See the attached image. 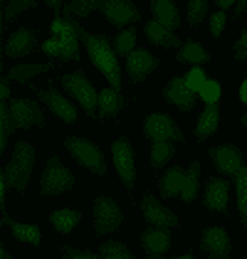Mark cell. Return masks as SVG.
<instances>
[{
    "label": "cell",
    "instance_id": "obj_19",
    "mask_svg": "<svg viewBox=\"0 0 247 259\" xmlns=\"http://www.w3.org/2000/svg\"><path fill=\"white\" fill-rule=\"evenodd\" d=\"M141 244H144V249L151 254V257H161V254H166L168 247H171V232H168V227L146 230L144 235H141Z\"/></svg>",
    "mask_w": 247,
    "mask_h": 259
},
{
    "label": "cell",
    "instance_id": "obj_29",
    "mask_svg": "<svg viewBox=\"0 0 247 259\" xmlns=\"http://www.w3.org/2000/svg\"><path fill=\"white\" fill-rule=\"evenodd\" d=\"M235 190H237V207H240V218H242V225L247 227V168L245 165L235 173Z\"/></svg>",
    "mask_w": 247,
    "mask_h": 259
},
{
    "label": "cell",
    "instance_id": "obj_11",
    "mask_svg": "<svg viewBox=\"0 0 247 259\" xmlns=\"http://www.w3.org/2000/svg\"><path fill=\"white\" fill-rule=\"evenodd\" d=\"M210 158L215 163V168L223 173V176H232L235 178V173L242 168V153H240V148L237 146H215V148H210Z\"/></svg>",
    "mask_w": 247,
    "mask_h": 259
},
{
    "label": "cell",
    "instance_id": "obj_12",
    "mask_svg": "<svg viewBox=\"0 0 247 259\" xmlns=\"http://www.w3.org/2000/svg\"><path fill=\"white\" fill-rule=\"evenodd\" d=\"M163 97H166V101L176 104L181 111H190L195 106V92L188 87L185 77H173V79L168 81L163 89Z\"/></svg>",
    "mask_w": 247,
    "mask_h": 259
},
{
    "label": "cell",
    "instance_id": "obj_16",
    "mask_svg": "<svg viewBox=\"0 0 247 259\" xmlns=\"http://www.w3.org/2000/svg\"><path fill=\"white\" fill-rule=\"evenodd\" d=\"M227 193L230 183L223 178H210L205 185V207L215 212H227Z\"/></svg>",
    "mask_w": 247,
    "mask_h": 259
},
{
    "label": "cell",
    "instance_id": "obj_14",
    "mask_svg": "<svg viewBox=\"0 0 247 259\" xmlns=\"http://www.w3.org/2000/svg\"><path fill=\"white\" fill-rule=\"evenodd\" d=\"M141 210H144V218L153 225V227H178V218L168 210V207H163L158 200H153L151 195H146L144 200H141Z\"/></svg>",
    "mask_w": 247,
    "mask_h": 259
},
{
    "label": "cell",
    "instance_id": "obj_25",
    "mask_svg": "<svg viewBox=\"0 0 247 259\" xmlns=\"http://www.w3.org/2000/svg\"><path fill=\"white\" fill-rule=\"evenodd\" d=\"M176 60L181 62V64H193V67H200V64L210 62V55H208V52L200 47V45H198V42H185L183 47H181V52L176 55Z\"/></svg>",
    "mask_w": 247,
    "mask_h": 259
},
{
    "label": "cell",
    "instance_id": "obj_40",
    "mask_svg": "<svg viewBox=\"0 0 247 259\" xmlns=\"http://www.w3.org/2000/svg\"><path fill=\"white\" fill-rule=\"evenodd\" d=\"M42 50L50 55V57H60V52H62V40L57 37V35H52L47 42H42Z\"/></svg>",
    "mask_w": 247,
    "mask_h": 259
},
{
    "label": "cell",
    "instance_id": "obj_26",
    "mask_svg": "<svg viewBox=\"0 0 247 259\" xmlns=\"http://www.w3.org/2000/svg\"><path fill=\"white\" fill-rule=\"evenodd\" d=\"M50 220H52V225L60 230V232H72L77 225H79V220H82V215L77 212V210H69V207H64V210H55L52 215H50Z\"/></svg>",
    "mask_w": 247,
    "mask_h": 259
},
{
    "label": "cell",
    "instance_id": "obj_6",
    "mask_svg": "<svg viewBox=\"0 0 247 259\" xmlns=\"http://www.w3.org/2000/svg\"><path fill=\"white\" fill-rule=\"evenodd\" d=\"M121 220L124 215L114 200L97 198V202H94V230H97V235H106V232L119 230Z\"/></svg>",
    "mask_w": 247,
    "mask_h": 259
},
{
    "label": "cell",
    "instance_id": "obj_45",
    "mask_svg": "<svg viewBox=\"0 0 247 259\" xmlns=\"http://www.w3.org/2000/svg\"><path fill=\"white\" fill-rule=\"evenodd\" d=\"M0 97H3V101L10 99V84H8V81H3V87H0Z\"/></svg>",
    "mask_w": 247,
    "mask_h": 259
},
{
    "label": "cell",
    "instance_id": "obj_28",
    "mask_svg": "<svg viewBox=\"0 0 247 259\" xmlns=\"http://www.w3.org/2000/svg\"><path fill=\"white\" fill-rule=\"evenodd\" d=\"M52 64H55V62H40V64H15V67L10 69L8 79L27 81L30 77H35V74H42V72H47V69H50Z\"/></svg>",
    "mask_w": 247,
    "mask_h": 259
},
{
    "label": "cell",
    "instance_id": "obj_2",
    "mask_svg": "<svg viewBox=\"0 0 247 259\" xmlns=\"http://www.w3.org/2000/svg\"><path fill=\"white\" fill-rule=\"evenodd\" d=\"M32 165H35V148L27 141H18L15 143V153H13V158L8 160L3 176L10 183V188H15L18 193H22L27 188V178H30Z\"/></svg>",
    "mask_w": 247,
    "mask_h": 259
},
{
    "label": "cell",
    "instance_id": "obj_15",
    "mask_svg": "<svg viewBox=\"0 0 247 259\" xmlns=\"http://www.w3.org/2000/svg\"><path fill=\"white\" fill-rule=\"evenodd\" d=\"M37 97H40L62 121H67V123H74V121H77V109H74V104L64 99L60 92H55V89H40Z\"/></svg>",
    "mask_w": 247,
    "mask_h": 259
},
{
    "label": "cell",
    "instance_id": "obj_8",
    "mask_svg": "<svg viewBox=\"0 0 247 259\" xmlns=\"http://www.w3.org/2000/svg\"><path fill=\"white\" fill-rule=\"evenodd\" d=\"M144 131L153 141H183V131L166 114H151L144 123Z\"/></svg>",
    "mask_w": 247,
    "mask_h": 259
},
{
    "label": "cell",
    "instance_id": "obj_42",
    "mask_svg": "<svg viewBox=\"0 0 247 259\" xmlns=\"http://www.w3.org/2000/svg\"><path fill=\"white\" fill-rule=\"evenodd\" d=\"M62 254H67V257H77V259H94V252L74 249V247H62Z\"/></svg>",
    "mask_w": 247,
    "mask_h": 259
},
{
    "label": "cell",
    "instance_id": "obj_13",
    "mask_svg": "<svg viewBox=\"0 0 247 259\" xmlns=\"http://www.w3.org/2000/svg\"><path fill=\"white\" fill-rule=\"evenodd\" d=\"M156 67H158V60L148 50H134L126 57V69H129V77L134 81H144Z\"/></svg>",
    "mask_w": 247,
    "mask_h": 259
},
{
    "label": "cell",
    "instance_id": "obj_34",
    "mask_svg": "<svg viewBox=\"0 0 247 259\" xmlns=\"http://www.w3.org/2000/svg\"><path fill=\"white\" fill-rule=\"evenodd\" d=\"M13 227V235L22 242H30V244H40V230L35 225H10Z\"/></svg>",
    "mask_w": 247,
    "mask_h": 259
},
{
    "label": "cell",
    "instance_id": "obj_41",
    "mask_svg": "<svg viewBox=\"0 0 247 259\" xmlns=\"http://www.w3.org/2000/svg\"><path fill=\"white\" fill-rule=\"evenodd\" d=\"M223 27H225V13H223V10H218V13L210 18V32H213V37H220Z\"/></svg>",
    "mask_w": 247,
    "mask_h": 259
},
{
    "label": "cell",
    "instance_id": "obj_32",
    "mask_svg": "<svg viewBox=\"0 0 247 259\" xmlns=\"http://www.w3.org/2000/svg\"><path fill=\"white\" fill-rule=\"evenodd\" d=\"M134 45H136V30H134V27H126L121 35H119V37L114 40V50H116V55H121V57H129V55H131V52L136 50Z\"/></svg>",
    "mask_w": 247,
    "mask_h": 259
},
{
    "label": "cell",
    "instance_id": "obj_10",
    "mask_svg": "<svg viewBox=\"0 0 247 259\" xmlns=\"http://www.w3.org/2000/svg\"><path fill=\"white\" fill-rule=\"evenodd\" d=\"M102 10L106 15V20L111 22L114 27H124V25L136 22L141 18L139 8L131 0H102Z\"/></svg>",
    "mask_w": 247,
    "mask_h": 259
},
{
    "label": "cell",
    "instance_id": "obj_50",
    "mask_svg": "<svg viewBox=\"0 0 247 259\" xmlns=\"http://www.w3.org/2000/svg\"><path fill=\"white\" fill-rule=\"evenodd\" d=\"M235 60H247V50H240V52H235Z\"/></svg>",
    "mask_w": 247,
    "mask_h": 259
},
{
    "label": "cell",
    "instance_id": "obj_30",
    "mask_svg": "<svg viewBox=\"0 0 247 259\" xmlns=\"http://www.w3.org/2000/svg\"><path fill=\"white\" fill-rule=\"evenodd\" d=\"M13 128H15V121H13L10 104H8V101H3V106H0V151H5V146H8V139H10Z\"/></svg>",
    "mask_w": 247,
    "mask_h": 259
},
{
    "label": "cell",
    "instance_id": "obj_1",
    "mask_svg": "<svg viewBox=\"0 0 247 259\" xmlns=\"http://www.w3.org/2000/svg\"><path fill=\"white\" fill-rule=\"evenodd\" d=\"M79 37L84 40L87 52H89L92 62L99 67V72L111 81L114 89H121V67L116 62V50L109 45V40L104 35H89L84 27H82V32H79Z\"/></svg>",
    "mask_w": 247,
    "mask_h": 259
},
{
    "label": "cell",
    "instance_id": "obj_49",
    "mask_svg": "<svg viewBox=\"0 0 247 259\" xmlns=\"http://www.w3.org/2000/svg\"><path fill=\"white\" fill-rule=\"evenodd\" d=\"M232 3H237V0H218V8H220V10H225V8H230Z\"/></svg>",
    "mask_w": 247,
    "mask_h": 259
},
{
    "label": "cell",
    "instance_id": "obj_17",
    "mask_svg": "<svg viewBox=\"0 0 247 259\" xmlns=\"http://www.w3.org/2000/svg\"><path fill=\"white\" fill-rule=\"evenodd\" d=\"M35 32L32 30H27V27H20V30H15L8 42H5V55L8 57H25V55H30L32 50H35Z\"/></svg>",
    "mask_w": 247,
    "mask_h": 259
},
{
    "label": "cell",
    "instance_id": "obj_44",
    "mask_svg": "<svg viewBox=\"0 0 247 259\" xmlns=\"http://www.w3.org/2000/svg\"><path fill=\"white\" fill-rule=\"evenodd\" d=\"M240 50H247V30L240 35V40L235 42V52H240Z\"/></svg>",
    "mask_w": 247,
    "mask_h": 259
},
{
    "label": "cell",
    "instance_id": "obj_38",
    "mask_svg": "<svg viewBox=\"0 0 247 259\" xmlns=\"http://www.w3.org/2000/svg\"><path fill=\"white\" fill-rule=\"evenodd\" d=\"M198 94H200V99L205 101V104H218V101H220V94H223V89H220V84H218L215 79H208Z\"/></svg>",
    "mask_w": 247,
    "mask_h": 259
},
{
    "label": "cell",
    "instance_id": "obj_52",
    "mask_svg": "<svg viewBox=\"0 0 247 259\" xmlns=\"http://www.w3.org/2000/svg\"><path fill=\"white\" fill-rule=\"evenodd\" d=\"M62 3H64V0H62Z\"/></svg>",
    "mask_w": 247,
    "mask_h": 259
},
{
    "label": "cell",
    "instance_id": "obj_9",
    "mask_svg": "<svg viewBox=\"0 0 247 259\" xmlns=\"http://www.w3.org/2000/svg\"><path fill=\"white\" fill-rule=\"evenodd\" d=\"M10 111L15 128H32V126H45V114H42L37 101L27 99H13L10 101Z\"/></svg>",
    "mask_w": 247,
    "mask_h": 259
},
{
    "label": "cell",
    "instance_id": "obj_3",
    "mask_svg": "<svg viewBox=\"0 0 247 259\" xmlns=\"http://www.w3.org/2000/svg\"><path fill=\"white\" fill-rule=\"evenodd\" d=\"M62 87L74 97V101L82 104V109L94 116V111H99V94L94 92L92 81L84 77V72H74V74H64L62 77Z\"/></svg>",
    "mask_w": 247,
    "mask_h": 259
},
{
    "label": "cell",
    "instance_id": "obj_33",
    "mask_svg": "<svg viewBox=\"0 0 247 259\" xmlns=\"http://www.w3.org/2000/svg\"><path fill=\"white\" fill-rule=\"evenodd\" d=\"M173 156V146L168 141H156L153 148H151V165L153 168H163L166 160Z\"/></svg>",
    "mask_w": 247,
    "mask_h": 259
},
{
    "label": "cell",
    "instance_id": "obj_37",
    "mask_svg": "<svg viewBox=\"0 0 247 259\" xmlns=\"http://www.w3.org/2000/svg\"><path fill=\"white\" fill-rule=\"evenodd\" d=\"M35 3L37 0H8V8H5V15H3V20L10 22L15 15H20L22 10H27V8H35Z\"/></svg>",
    "mask_w": 247,
    "mask_h": 259
},
{
    "label": "cell",
    "instance_id": "obj_27",
    "mask_svg": "<svg viewBox=\"0 0 247 259\" xmlns=\"http://www.w3.org/2000/svg\"><path fill=\"white\" fill-rule=\"evenodd\" d=\"M198 180H200V163L193 160L188 173H185V180H183V190H181V198L183 202H193L195 195H198Z\"/></svg>",
    "mask_w": 247,
    "mask_h": 259
},
{
    "label": "cell",
    "instance_id": "obj_46",
    "mask_svg": "<svg viewBox=\"0 0 247 259\" xmlns=\"http://www.w3.org/2000/svg\"><path fill=\"white\" fill-rule=\"evenodd\" d=\"M245 10H247V0H237V8H235V15L240 18V15H242Z\"/></svg>",
    "mask_w": 247,
    "mask_h": 259
},
{
    "label": "cell",
    "instance_id": "obj_5",
    "mask_svg": "<svg viewBox=\"0 0 247 259\" xmlns=\"http://www.w3.org/2000/svg\"><path fill=\"white\" fill-rule=\"evenodd\" d=\"M64 146H67V151L74 156V160H79L84 168H89V170H94V173H99V176L106 173V163H104L102 151H99L94 143H89V141H84V139H77V136H69V139H64Z\"/></svg>",
    "mask_w": 247,
    "mask_h": 259
},
{
    "label": "cell",
    "instance_id": "obj_23",
    "mask_svg": "<svg viewBox=\"0 0 247 259\" xmlns=\"http://www.w3.org/2000/svg\"><path fill=\"white\" fill-rule=\"evenodd\" d=\"M183 180H185V170H181L178 165L168 168L166 176L161 178V195H163V198L181 195V190H183Z\"/></svg>",
    "mask_w": 247,
    "mask_h": 259
},
{
    "label": "cell",
    "instance_id": "obj_21",
    "mask_svg": "<svg viewBox=\"0 0 247 259\" xmlns=\"http://www.w3.org/2000/svg\"><path fill=\"white\" fill-rule=\"evenodd\" d=\"M146 37L151 42H156V45H161V47H178L181 40L173 35V30H168L166 25H161L158 20H151L146 22Z\"/></svg>",
    "mask_w": 247,
    "mask_h": 259
},
{
    "label": "cell",
    "instance_id": "obj_35",
    "mask_svg": "<svg viewBox=\"0 0 247 259\" xmlns=\"http://www.w3.org/2000/svg\"><path fill=\"white\" fill-rule=\"evenodd\" d=\"M99 254L102 257H111V259H131L129 247H124L121 242H106V244H102Z\"/></svg>",
    "mask_w": 247,
    "mask_h": 259
},
{
    "label": "cell",
    "instance_id": "obj_51",
    "mask_svg": "<svg viewBox=\"0 0 247 259\" xmlns=\"http://www.w3.org/2000/svg\"><path fill=\"white\" fill-rule=\"evenodd\" d=\"M242 123H245V126H247V114H245V116H242Z\"/></svg>",
    "mask_w": 247,
    "mask_h": 259
},
{
    "label": "cell",
    "instance_id": "obj_43",
    "mask_svg": "<svg viewBox=\"0 0 247 259\" xmlns=\"http://www.w3.org/2000/svg\"><path fill=\"white\" fill-rule=\"evenodd\" d=\"M50 27H52V35H62V30H64V18H55Z\"/></svg>",
    "mask_w": 247,
    "mask_h": 259
},
{
    "label": "cell",
    "instance_id": "obj_22",
    "mask_svg": "<svg viewBox=\"0 0 247 259\" xmlns=\"http://www.w3.org/2000/svg\"><path fill=\"white\" fill-rule=\"evenodd\" d=\"M218 121H220V109H218V104H208L205 111H203V114H200V119H198L195 136H198V139H208V136H213V134H215V128H218Z\"/></svg>",
    "mask_w": 247,
    "mask_h": 259
},
{
    "label": "cell",
    "instance_id": "obj_31",
    "mask_svg": "<svg viewBox=\"0 0 247 259\" xmlns=\"http://www.w3.org/2000/svg\"><path fill=\"white\" fill-rule=\"evenodd\" d=\"M94 8H102V0H72L64 5V13L72 18H87Z\"/></svg>",
    "mask_w": 247,
    "mask_h": 259
},
{
    "label": "cell",
    "instance_id": "obj_4",
    "mask_svg": "<svg viewBox=\"0 0 247 259\" xmlns=\"http://www.w3.org/2000/svg\"><path fill=\"white\" fill-rule=\"evenodd\" d=\"M72 188H74V176L62 165V160L57 158V156L47 160L45 173H42V180H40L42 195H60V193L72 190Z\"/></svg>",
    "mask_w": 247,
    "mask_h": 259
},
{
    "label": "cell",
    "instance_id": "obj_24",
    "mask_svg": "<svg viewBox=\"0 0 247 259\" xmlns=\"http://www.w3.org/2000/svg\"><path fill=\"white\" fill-rule=\"evenodd\" d=\"M124 109V97L119 89H104L99 92V116H116Z\"/></svg>",
    "mask_w": 247,
    "mask_h": 259
},
{
    "label": "cell",
    "instance_id": "obj_20",
    "mask_svg": "<svg viewBox=\"0 0 247 259\" xmlns=\"http://www.w3.org/2000/svg\"><path fill=\"white\" fill-rule=\"evenodd\" d=\"M151 10H153V18L161 25H166L168 30H176L181 25V15L173 0H151Z\"/></svg>",
    "mask_w": 247,
    "mask_h": 259
},
{
    "label": "cell",
    "instance_id": "obj_36",
    "mask_svg": "<svg viewBox=\"0 0 247 259\" xmlns=\"http://www.w3.org/2000/svg\"><path fill=\"white\" fill-rule=\"evenodd\" d=\"M205 13H208V0H190L188 3V22L193 27L205 18Z\"/></svg>",
    "mask_w": 247,
    "mask_h": 259
},
{
    "label": "cell",
    "instance_id": "obj_48",
    "mask_svg": "<svg viewBox=\"0 0 247 259\" xmlns=\"http://www.w3.org/2000/svg\"><path fill=\"white\" fill-rule=\"evenodd\" d=\"M240 99H242V101L247 104V79L242 81V87H240Z\"/></svg>",
    "mask_w": 247,
    "mask_h": 259
},
{
    "label": "cell",
    "instance_id": "obj_47",
    "mask_svg": "<svg viewBox=\"0 0 247 259\" xmlns=\"http://www.w3.org/2000/svg\"><path fill=\"white\" fill-rule=\"evenodd\" d=\"M45 3H47V5H50V8L55 10V13H60V8H62V0H45Z\"/></svg>",
    "mask_w": 247,
    "mask_h": 259
},
{
    "label": "cell",
    "instance_id": "obj_7",
    "mask_svg": "<svg viewBox=\"0 0 247 259\" xmlns=\"http://www.w3.org/2000/svg\"><path fill=\"white\" fill-rule=\"evenodd\" d=\"M111 153H114V165H116L119 178H121L124 185L131 190V188H134V178H136V168H134V148H131L129 139L114 141Z\"/></svg>",
    "mask_w": 247,
    "mask_h": 259
},
{
    "label": "cell",
    "instance_id": "obj_39",
    "mask_svg": "<svg viewBox=\"0 0 247 259\" xmlns=\"http://www.w3.org/2000/svg\"><path fill=\"white\" fill-rule=\"evenodd\" d=\"M185 81H188V87L198 94V92L203 89V84L208 81V77H205V72H203L200 67H190V72L185 74Z\"/></svg>",
    "mask_w": 247,
    "mask_h": 259
},
{
    "label": "cell",
    "instance_id": "obj_18",
    "mask_svg": "<svg viewBox=\"0 0 247 259\" xmlns=\"http://www.w3.org/2000/svg\"><path fill=\"white\" fill-rule=\"evenodd\" d=\"M200 244H203V249L208 254H213V257L225 259L230 254V239H227V232L223 227H208L203 232Z\"/></svg>",
    "mask_w": 247,
    "mask_h": 259
}]
</instances>
